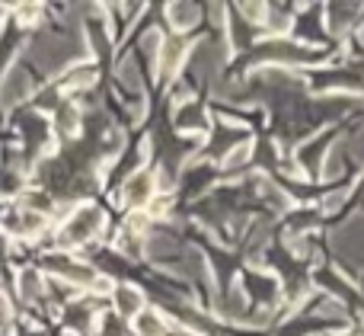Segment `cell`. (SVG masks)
I'll return each instance as SVG.
<instances>
[{
  "instance_id": "1",
  "label": "cell",
  "mask_w": 364,
  "mask_h": 336,
  "mask_svg": "<svg viewBox=\"0 0 364 336\" xmlns=\"http://www.w3.org/2000/svg\"><path fill=\"white\" fill-rule=\"evenodd\" d=\"M100 228H102V211L93 209V205H83V209L64 224L61 241L64 243H83V241H90Z\"/></svg>"
},
{
  "instance_id": "2",
  "label": "cell",
  "mask_w": 364,
  "mask_h": 336,
  "mask_svg": "<svg viewBox=\"0 0 364 336\" xmlns=\"http://www.w3.org/2000/svg\"><path fill=\"white\" fill-rule=\"evenodd\" d=\"M29 90H32V77L26 70V64H13L4 74V106L19 103L23 96H29Z\"/></svg>"
},
{
  "instance_id": "3",
  "label": "cell",
  "mask_w": 364,
  "mask_h": 336,
  "mask_svg": "<svg viewBox=\"0 0 364 336\" xmlns=\"http://www.w3.org/2000/svg\"><path fill=\"white\" fill-rule=\"evenodd\" d=\"M154 199V177L151 173H134L125 183V202L128 205H144Z\"/></svg>"
},
{
  "instance_id": "4",
  "label": "cell",
  "mask_w": 364,
  "mask_h": 336,
  "mask_svg": "<svg viewBox=\"0 0 364 336\" xmlns=\"http://www.w3.org/2000/svg\"><path fill=\"white\" fill-rule=\"evenodd\" d=\"M115 305H119V314H125V317H132V314L138 317V314L144 311V308H141L144 305V301H141V292L138 288H128V285L115 292Z\"/></svg>"
},
{
  "instance_id": "5",
  "label": "cell",
  "mask_w": 364,
  "mask_h": 336,
  "mask_svg": "<svg viewBox=\"0 0 364 336\" xmlns=\"http://www.w3.org/2000/svg\"><path fill=\"white\" fill-rule=\"evenodd\" d=\"M170 19L176 29H192L198 23V6L195 4H173L170 6Z\"/></svg>"
},
{
  "instance_id": "6",
  "label": "cell",
  "mask_w": 364,
  "mask_h": 336,
  "mask_svg": "<svg viewBox=\"0 0 364 336\" xmlns=\"http://www.w3.org/2000/svg\"><path fill=\"white\" fill-rule=\"evenodd\" d=\"M134 330H138V336H164L166 327L154 311H141L138 317H134Z\"/></svg>"
},
{
  "instance_id": "7",
  "label": "cell",
  "mask_w": 364,
  "mask_h": 336,
  "mask_svg": "<svg viewBox=\"0 0 364 336\" xmlns=\"http://www.w3.org/2000/svg\"><path fill=\"white\" fill-rule=\"evenodd\" d=\"M182 55H186V45H182V42H170L166 48H160V64H164L166 70H176L179 61H182Z\"/></svg>"
},
{
  "instance_id": "8",
  "label": "cell",
  "mask_w": 364,
  "mask_h": 336,
  "mask_svg": "<svg viewBox=\"0 0 364 336\" xmlns=\"http://www.w3.org/2000/svg\"><path fill=\"white\" fill-rule=\"evenodd\" d=\"M19 292H23V298H38V295H42V279H38V273L19 275Z\"/></svg>"
},
{
  "instance_id": "9",
  "label": "cell",
  "mask_w": 364,
  "mask_h": 336,
  "mask_svg": "<svg viewBox=\"0 0 364 336\" xmlns=\"http://www.w3.org/2000/svg\"><path fill=\"white\" fill-rule=\"evenodd\" d=\"M77 122H80V115H77L74 106H61V109H58V128H61V132H74Z\"/></svg>"
},
{
  "instance_id": "10",
  "label": "cell",
  "mask_w": 364,
  "mask_h": 336,
  "mask_svg": "<svg viewBox=\"0 0 364 336\" xmlns=\"http://www.w3.org/2000/svg\"><path fill=\"white\" fill-rule=\"evenodd\" d=\"M100 330H102L100 336H125V330H122V324H119L115 317H106V320H102Z\"/></svg>"
},
{
  "instance_id": "11",
  "label": "cell",
  "mask_w": 364,
  "mask_h": 336,
  "mask_svg": "<svg viewBox=\"0 0 364 336\" xmlns=\"http://www.w3.org/2000/svg\"><path fill=\"white\" fill-rule=\"evenodd\" d=\"M6 324H10V301L0 292V330H6Z\"/></svg>"
},
{
  "instance_id": "12",
  "label": "cell",
  "mask_w": 364,
  "mask_h": 336,
  "mask_svg": "<svg viewBox=\"0 0 364 336\" xmlns=\"http://www.w3.org/2000/svg\"><path fill=\"white\" fill-rule=\"evenodd\" d=\"M352 147H355V157H358L361 164H364V132L358 135V138H355V145H352Z\"/></svg>"
}]
</instances>
